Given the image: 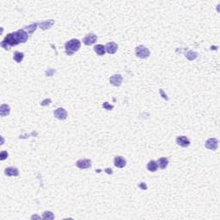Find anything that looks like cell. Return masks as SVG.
I'll return each mask as SVG.
<instances>
[{
  "label": "cell",
  "mask_w": 220,
  "mask_h": 220,
  "mask_svg": "<svg viewBox=\"0 0 220 220\" xmlns=\"http://www.w3.org/2000/svg\"><path fill=\"white\" fill-rule=\"evenodd\" d=\"M136 55L140 58V59H147L150 55H151V53H150V50L145 47V46H139L136 47Z\"/></svg>",
  "instance_id": "3957f363"
},
{
  "label": "cell",
  "mask_w": 220,
  "mask_h": 220,
  "mask_svg": "<svg viewBox=\"0 0 220 220\" xmlns=\"http://www.w3.org/2000/svg\"><path fill=\"white\" fill-rule=\"evenodd\" d=\"M205 146L206 149H209L211 151H216L218 147V140L217 139H213L211 138L208 140L206 141V145Z\"/></svg>",
  "instance_id": "277c9868"
},
{
  "label": "cell",
  "mask_w": 220,
  "mask_h": 220,
  "mask_svg": "<svg viewBox=\"0 0 220 220\" xmlns=\"http://www.w3.org/2000/svg\"><path fill=\"white\" fill-rule=\"evenodd\" d=\"M8 157V152L5 151H3L1 154H0V159L2 160V161H4V160H5V159Z\"/></svg>",
  "instance_id": "7402d4cb"
},
{
  "label": "cell",
  "mask_w": 220,
  "mask_h": 220,
  "mask_svg": "<svg viewBox=\"0 0 220 220\" xmlns=\"http://www.w3.org/2000/svg\"><path fill=\"white\" fill-rule=\"evenodd\" d=\"M160 94H161L162 97L163 98V99H165L166 101H168V100H169V98L167 97V95L163 93V90H160Z\"/></svg>",
  "instance_id": "d4e9b609"
},
{
  "label": "cell",
  "mask_w": 220,
  "mask_h": 220,
  "mask_svg": "<svg viewBox=\"0 0 220 220\" xmlns=\"http://www.w3.org/2000/svg\"><path fill=\"white\" fill-rule=\"evenodd\" d=\"M5 174L7 176H18L19 170L14 167H8L5 170Z\"/></svg>",
  "instance_id": "7c38bea8"
},
{
  "label": "cell",
  "mask_w": 220,
  "mask_h": 220,
  "mask_svg": "<svg viewBox=\"0 0 220 220\" xmlns=\"http://www.w3.org/2000/svg\"><path fill=\"white\" fill-rule=\"evenodd\" d=\"M81 47V42L78 39H72L65 44L66 53L69 56L73 55L76 52H78Z\"/></svg>",
  "instance_id": "7a4b0ae2"
},
{
  "label": "cell",
  "mask_w": 220,
  "mask_h": 220,
  "mask_svg": "<svg viewBox=\"0 0 220 220\" xmlns=\"http://www.w3.org/2000/svg\"><path fill=\"white\" fill-rule=\"evenodd\" d=\"M94 51H95L96 53L99 55V56H102V55L105 54V53H106L105 46L101 45V44L96 45V46L94 47Z\"/></svg>",
  "instance_id": "9a60e30c"
},
{
  "label": "cell",
  "mask_w": 220,
  "mask_h": 220,
  "mask_svg": "<svg viewBox=\"0 0 220 220\" xmlns=\"http://www.w3.org/2000/svg\"><path fill=\"white\" fill-rule=\"evenodd\" d=\"M42 218H44V219H53L54 218V215L52 212H47H47H45L43 213Z\"/></svg>",
  "instance_id": "44dd1931"
},
{
  "label": "cell",
  "mask_w": 220,
  "mask_h": 220,
  "mask_svg": "<svg viewBox=\"0 0 220 220\" xmlns=\"http://www.w3.org/2000/svg\"><path fill=\"white\" fill-rule=\"evenodd\" d=\"M54 24V21L53 20H48V21H44V22H41L39 23L38 25L40 26V28L43 29V30H47L50 29L53 25Z\"/></svg>",
  "instance_id": "4fadbf2b"
},
{
  "label": "cell",
  "mask_w": 220,
  "mask_h": 220,
  "mask_svg": "<svg viewBox=\"0 0 220 220\" xmlns=\"http://www.w3.org/2000/svg\"><path fill=\"white\" fill-rule=\"evenodd\" d=\"M37 26H38L37 23H33V24L31 25H29V26H26V27H24V30L28 33V35H32L35 31L36 30Z\"/></svg>",
  "instance_id": "d6986e66"
},
{
  "label": "cell",
  "mask_w": 220,
  "mask_h": 220,
  "mask_svg": "<svg viewBox=\"0 0 220 220\" xmlns=\"http://www.w3.org/2000/svg\"><path fill=\"white\" fill-rule=\"evenodd\" d=\"M157 169H158V165H157V163L156 161L151 160V161H150L148 163V164H147V170L149 171L156 172L157 170Z\"/></svg>",
  "instance_id": "e0dca14e"
},
{
  "label": "cell",
  "mask_w": 220,
  "mask_h": 220,
  "mask_svg": "<svg viewBox=\"0 0 220 220\" xmlns=\"http://www.w3.org/2000/svg\"><path fill=\"white\" fill-rule=\"evenodd\" d=\"M76 165L81 170H86L91 167V161L90 159H80L77 162Z\"/></svg>",
  "instance_id": "52a82bcc"
},
{
  "label": "cell",
  "mask_w": 220,
  "mask_h": 220,
  "mask_svg": "<svg viewBox=\"0 0 220 220\" xmlns=\"http://www.w3.org/2000/svg\"><path fill=\"white\" fill-rule=\"evenodd\" d=\"M197 57H198V53H195V52H193V51H189V52H188V53H186V58H187L188 60H190V61L195 60Z\"/></svg>",
  "instance_id": "ffe728a7"
},
{
  "label": "cell",
  "mask_w": 220,
  "mask_h": 220,
  "mask_svg": "<svg viewBox=\"0 0 220 220\" xmlns=\"http://www.w3.org/2000/svg\"><path fill=\"white\" fill-rule=\"evenodd\" d=\"M97 36L95 34H89L83 39V42L86 46H91L97 41Z\"/></svg>",
  "instance_id": "5b68a950"
},
{
  "label": "cell",
  "mask_w": 220,
  "mask_h": 220,
  "mask_svg": "<svg viewBox=\"0 0 220 220\" xmlns=\"http://www.w3.org/2000/svg\"><path fill=\"white\" fill-rule=\"evenodd\" d=\"M102 107H103V108L107 110H112L114 108V106L113 105H109L108 102H104L103 105H102Z\"/></svg>",
  "instance_id": "603a6c76"
},
{
  "label": "cell",
  "mask_w": 220,
  "mask_h": 220,
  "mask_svg": "<svg viewBox=\"0 0 220 220\" xmlns=\"http://www.w3.org/2000/svg\"><path fill=\"white\" fill-rule=\"evenodd\" d=\"M139 188L143 190H146L147 189V187H146V184L144 183V182H141L139 185Z\"/></svg>",
  "instance_id": "484cf974"
},
{
  "label": "cell",
  "mask_w": 220,
  "mask_h": 220,
  "mask_svg": "<svg viewBox=\"0 0 220 220\" xmlns=\"http://www.w3.org/2000/svg\"><path fill=\"white\" fill-rule=\"evenodd\" d=\"M23 58H24V53H21V52H18V51H17V52L14 53L13 60L17 62V63H21V62L23 61Z\"/></svg>",
  "instance_id": "ac0fdd59"
},
{
  "label": "cell",
  "mask_w": 220,
  "mask_h": 220,
  "mask_svg": "<svg viewBox=\"0 0 220 220\" xmlns=\"http://www.w3.org/2000/svg\"><path fill=\"white\" fill-rule=\"evenodd\" d=\"M29 39V35L24 29H19L17 32L8 34L4 41L1 42V47L5 50H9L10 47L17 46L20 43H25Z\"/></svg>",
  "instance_id": "6da1fadb"
},
{
  "label": "cell",
  "mask_w": 220,
  "mask_h": 220,
  "mask_svg": "<svg viewBox=\"0 0 220 220\" xmlns=\"http://www.w3.org/2000/svg\"><path fill=\"white\" fill-rule=\"evenodd\" d=\"M51 103V99H46V100H44L43 102H41V105L42 106H47V105H49V104Z\"/></svg>",
  "instance_id": "cb8c5ba5"
},
{
  "label": "cell",
  "mask_w": 220,
  "mask_h": 220,
  "mask_svg": "<svg viewBox=\"0 0 220 220\" xmlns=\"http://www.w3.org/2000/svg\"><path fill=\"white\" fill-rule=\"evenodd\" d=\"M106 52L109 54H115L118 50V45L115 42H108L105 45Z\"/></svg>",
  "instance_id": "8fae6325"
},
{
  "label": "cell",
  "mask_w": 220,
  "mask_h": 220,
  "mask_svg": "<svg viewBox=\"0 0 220 220\" xmlns=\"http://www.w3.org/2000/svg\"><path fill=\"white\" fill-rule=\"evenodd\" d=\"M11 113V108L7 104H2L0 107V115L1 117H5Z\"/></svg>",
  "instance_id": "5bb4252c"
},
{
  "label": "cell",
  "mask_w": 220,
  "mask_h": 220,
  "mask_svg": "<svg viewBox=\"0 0 220 220\" xmlns=\"http://www.w3.org/2000/svg\"><path fill=\"white\" fill-rule=\"evenodd\" d=\"M122 81H123V78L121 74H115V75H113L112 77H110V78H109L110 84H113L114 86H116V87H119V86L121 85Z\"/></svg>",
  "instance_id": "8992f818"
},
{
  "label": "cell",
  "mask_w": 220,
  "mask_h": 220,
  "mask_svg": "<svg viewBox=\"0 0 220 220\" xmlns=\"http://www.w3.org/2000/svg\"><path fill=\"white\" fill-rule=\"evenodd\" d=\"M157 165L161 170H165L169 164V159L167 157H161L157 160Z\"/></svg>",
  "instance_id": "2e32d148"
},
{
  "label": "cell",
  "mask_w": 220,
  "mask_h": 220,
  "mask_svg": "<svg viewBox=\"0 0 220 220\" xmlns=\"http://www.w3.org/2000/svg\"><path fill=\"white\" fill-rule=\"evenodd\" d=\"M176 143L178 145L181 147H188L189 146L191 142H190L189 139L186 136H179L176 138Z\"/></svg>",
  "instance_id": "ba28073f"
},
{
  "label": "cell",
  "mask_w": 220,
  "mask_h": 220,
  "mask_svg": "<svg viewBox=\"0 0 220 220\" xmlns=\"http://www.w3.org/2000/svg\"><path fill=\"white\" fill-rule=\"evenodd\" d=\"M114 164L117 168L122 169V168H124L127 165V161L121 156H117L114 159Z\"/></svg>",
  "instance_id": "30bf717a"
},
{
  "label": "cell",
  "mask_w": 220,
  "mask_h": 220,
  "mask_svg": "<svg viewBox=\"0 0 220 220\" xmlns=\"http://www.w3.org/2000/svg\"><path fill=\"white\" fill-rule=\"evenodd\" d=\"M55 118L59 119V120H66L67 118V112L62 108H59L53 112Z\"/></svg>",
  "instance_id": "9c48e42d"
}]
</instances>
